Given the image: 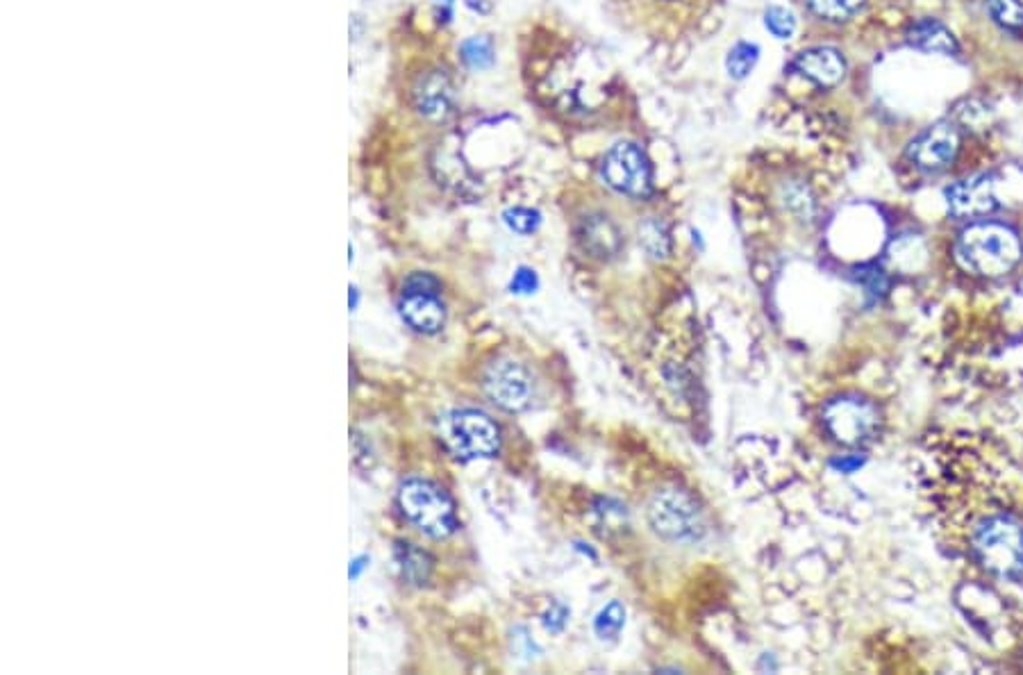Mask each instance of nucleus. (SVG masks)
I'll use <instances>...</instances> for the list:
<instances>
[{"mask_svg": "<svg viewBox=\"0 0 1023 675\" xmlns=\"http://www.w3.org/2000/svg\"><path fill=\"white\" fill-rule=\"evenodd\" d=\"M958 257L969 269L985 278H998L1019 264L1023 246L1017 232L1003 223L980 221L964 228L958 237Z\"/></svg>", "mask_w": 1023, "mask_h": 675, "instance_id": "1", "label": "nucleus"}, {"mask_svg": "<svg viewBox=\"0 0 1023 675\" xmlns=\"http://www.w3.org/2000/svg\"><path fill=\"white\" fill-rule=\"evenodd\" d=\"M398 507L414 528L432 539H446L457 530L453 498L432 480L407 478L398 487Z\"/></svg>", "mask_w": 1023, "mask_h": 675, "instance_id": "2", "label": "nucleus"}, {"mask_svg": "<svg viewBox=\"0 0 1023 675\" xmlns=\"http://www.w3.org/2000/svg\"><path fill=\"white\" fill-rule=\"evenodd\" d=\"M973 550L980 564L1001 578H1023V525L994 516L978 525Z\"/></svg>", "mask_w": 1023, "mask_h": 675, "instance_id": "3", "label": "nucleus"}, {"mask_svg": "<svg viewBox=\"0 0 1023 675\" xmlns=\"http://www.w3.org/2000/svg\"><path fill=\"white\" fill-rule=\"evenodd\" d=\"M442 439L460 460H487L501 448V430L480 410H455L442 423Z\"/></svg>", "mask_w": 1023, "mask_h": 675, "instance_id": "4", "label": "nucleus"}, {"mask_svg": "<svg viewBox=\"0 0 1023 675\" xmlns=\"http://www.w3.org/2000/svg\"><path fill=\"white\" fill-rule=\"evenodd\" d=\"M648 521L657 535L669 541H696L705 532L701 507L687 491L676 487L660 489L651 498Z\"/></svg>", "mask_w": 1023, "mask_h": 675, "instance_id": "5", "label": "nucleus"}, {"mask_svg": "<svg viewBox=\"0 0 1023 675\" xmlns=\"http://www.w3.org/2000/svg\"><path fill=\"white\" fill-rule=\"evenodd\" d=\"M823 423L835 441L844 446H864L880 430L878 407L858 396L835 398L823 407Z\"/></svg>", "mask_w": 1023, "mask_h": 675, "instance_id": "6", "label": "nucleus"}, {"mask_svg": "<svg viewBox=\"0 0 1023 675\" xmlns=\"http://www.w3.org/2000/svg\"><path fill=\"white\" fill-rule=\"evenodd\" d=\"M603 178L614 191L630 198H646L653 189L651 162L632 141H619L603 157Z\"/></svg>", "mask_w": 1023, "mask_h": 675, "instance_id": "7", "label": "nucleus"}, {"mask_svg": "<svg viewBox=\"0 0 1023 675\" xmlns=\"http://www.w3.org/2000/svg\"><path fill=\"white\" fill-rule=\"evenodd\" d=\"M482 387L494 405L505 412H523L532 400V378L519 362L494 360L482 375Z\"/></svg>", "mask_w": 1023, "mask_h": 675, "instance_id": "8", "label": "nucleus"}, {"mask_svg": "<svg viewBox=\"0 0 1023 675\" xmlns=\"http://www.w3.org/2000/svg\"><path fill=\"white\" fill-rule=\"evenodd\" d=\"M960 150V132L951 121H939L914 137L908 157L926 171H942L955 162Z\"/></svg>", "mask_w": 1023, "mask_h": 675, "instance_id": "9", "label": "nucleus"}, {"mask_svg": "<svg viewBox=\"0 0 1023 675\" xmlns=\"http://www.w3.org/2000/svg\"><path fill=\"white\" fill-rule=\"evenodd\" d=\"M414 110L428 121H444L453 112L455 87L451 75L442 69H432L419 75L412 87Z\"/></svg>", "mask_w": 1023, "mask_h": 675, "instance_id": "10", "label": "nucleus"}, {"mask_svg": "<svg viewBox=\"0 0 1023 675\" xmlns=\"http://www.w3.org/2000/svg\"><path fill=\"white\" fill-rule=\"evenodd\" d=\"M948 212L958 219H978V216L992 214L998 207L994 185L987 175H973L967 180H958L946 189Z\"/></svg>", "mask_w": 1023, "mask_h": 675, "instance_id": "11", "label": "nucleus"}, {"mask_svg": "<svg viewBox=\"0 0 1023 675\" xmlns=\"http://www.w3.org/2000/svg\"><path fill=\"white\" fill-rule=\"evenodd\" d=\"M398 312H401L403 321L421 335H437L446 321V310L439 300V291L403 289V296L398 300Z\"/></svg>", "mask_w": 1023, "mask_h": 675, "instance_id": "12", "label": "nucleus"}, {"mask_svg": "<svg viewBox=\"0 0 1023 675\" xmlns=\"http://www.w3.org/2000/svg\"><path fill=\"white\" fill-rule=\"evenodd\" d=\"M794 69L819 87H835L844 80L846 62L839 50L828 46L808 48L796 55Z\"/></svg>", "mask_w": 1023, "mask_h": 675, "instance_id": "13", "label": "nucleus"}, {"mask_svg": "<svg viewBox=\"0 0 1023 675\" xmlns=\"http://www.w3.org/2000/svg\"><path fill=\"white\" fill-rule=\"evenodd\" d=\"M908 41L919 50H926V53H939V55H955L960 50L958 39L953 37V32L946 28L944 23L935 19H921L912 25L908 30Z\"/></svg>", "mask_w": 1023, "mask_h": 675, "instance_id": "14", "label": "nucleus"}, {"mask_svg": "<svg viewBox=\"0 0 1023 675\" xmlns=\"http://www.w3.org/2000/svg\"><path fill=\"white\" fill-rule=\"evenodd\" d=\"M580 239L589 253L596 257H612V255H617V250L621 248V235H619L617 225H614L603 214H596V216H589V219H585V223H582V230H580Z\"/></svg>", "mask_w": 1023, "mask_h": 675, "instance_id": "15", "label": "nucleus"}, {"mask_svg": "<svg viewBox=\"0 0 1023 675\" xmlns=\"http://www.w3.org/2000/svg\"><path fill=\"white\" fill-rule=\"evenodd\" d=\"M396 562L398 569H401L403 578L410 582V585H426L432 571V560L426 550L417 548L414 544H396Z\"/></svg>", "mask_w": 1023, "mask_h": 675, "instance_id": "16", "label": "nucleus"}, {"mask_svg": "<svg viewBox=\"0 0 1023 675\" xmlns=\"http://www.w3.org/2000/svg\"><path fill=\"white\" fill-rule=\"evenodd\" d=\"M460 55H462V62L469 66V69L473 71H487L492 69L494 62H496V50H494V41L480 35V37H469L462 41L460 46Z\"/></svg>", "mask_w": 1023, "mask_h": 675, "instance_id": "17", "label": "nucleus"}, {"mask_svg": "<svg viewBox=\"0 0 1023 675\" xmlns=\"http://www.w3.org/2000/svg\"><path fill=\"white\" fill-rule=\"evenodd\" d=\"M760 60V46L751 44V41H737V44L728 50L726 55V71L730 78L744 80L751 75L755 64Z\"/></svg>", "mask_w": 1023, "mask_h": 675, "instance_id": "18", "label": "nucleus"}, {"mask_svg": "<svg viewBox=\"0 0 1023 675\" xmlns=\"http://www.w3.org/2000/svg\"><path fill=\"white\" fill-rule=\"evenodd\" d=\"M810 10L826 21H848L862 10L864 0H808Z\"/></svg>", "mask_w": 1023, "mask_h": 675, "instance_id": "19", "label": "nucleus"}, {"mask_svg": "<svg viewBox=\"0 0 1023 675\" xmlns=\"http://www.w3.org/2000/svg\"><path fill=\"white\" fill-rule=\"evenodd\" d=\"M623 623H626V610H623L619 600H612L594 619V632L601 639H617Z\"/></svg>", "mask_w": 1023, "mask_h": 675, "instance_id": "20", "label": "nucleus"}, {"mask_svg": "<svg viewBox=\"0 0 1023 675\" xmlns=\"http://www.w3.org/2000/svg\"><path fill=\"white\" fill-rule=\"evenodd\" d=\"M639 241H642V246L653 257H667L671 250L667 225H664L662 221H655V219L646 221L642 225V230H639Z\"/></svg>", "mask_w": 1023, "mask_h": 675, "instance_id": "21", "label": "nucleus"}, {"mask_svg": "<svg viewBox=\"0 0 1023 675\" xmlns=\"http://www.w3.org/2000/svg\"><path fill=\"white\" fill-rule=\"evenodd\" d=\"M987 10L992 19L1003 28H1023V5L1019 0H987Z\"/></svg>", "mask_w": 1023, "mask_h": 675, "instance_id": "22", "label": "nucleus"}, {"mask_svg": "<svg viewBox=\"0 0 1023 675\" xmlns=\"http://www.w3.org/2000/svg\"><path fill=\"white\" fill-rule=\"evenodd\" d=\"M764 28H767L776 39H792L796 32V16L787 7L773 5L764 12Z\"/></svg>", "mask_w": 1023, "mask_h": 675, "instance_id": "23", "label": "nucleus"}, {"mask_svg": "<svg viewBox=\"0 0 1023 675\" xmlns=\"http://www.w3.org/2000/svg\"><path fill=\"white\" fill-rule=\"evenodd\" d=\"M503 221L512 232L532 235V232L542 225V214L537 210H530V207H510V210L503 214Z\"/></svg>", "mask_w": 1023, "mask_h": 675, "instance_id": "24", "label": "nucleus"}, {"mask_svg": "<svg viewBox=\"0 0 1023 675\" xmlns=\"http://www.w3.org/2000/svg\"><path fill=\"white\" fill-rule=\"evenodd\" d=\"M537 287H539L537 273L532 269H526V266L517 269V273H514V278L510 282V289L514 291V294H532Z\"/></svg>", "mask_w": 1023, "mask_h": 675, "instance_id": "25", "label": "nucleus"}, {"mask_svg": "<svg viewBox=\"0 0 1023 675\" xmlns=\"http://www.w3.org/2000/svg\"><path fill=\"white\" fill-rule=\"evenodd\" d=\"M567 616H569V612L564 610L562 605H555L553 610L546 614L544 625H546V628L551 630V632H560V630L564 628V623H567Z\"/></svg>", "mask_w": 1023, "mask_h": 675, "instance_id": "26", "label": "nucleus"}, {"mask_svg": "<svg viewBox=\"0 0 1023 675\" xmlns=\"http://www.w3.org/2000/svg\"><path fill=\"white\" fill-rule=\"evenodd\" d=\"M369 566V557L367 555H360L355 557V560L351 562V569H348V575H351V580H357L362 575V571L367 569Z\"/></svg>", "mask_w": 1023, "mask_h": 675, "instance_id": "27", "label": "nucleus"}, {"mask_svg": "<svg viewBox=\"0 0 1023 675\" xmlns=\"http://www.w3.org/2000/svg\"><path fill=\"white\" fill-rule=\"evenodd\" d=\"M467 3V7H471L473 12H480V14H487L489 10H492V3L489 0H464Z\"/></svg>", "mask_w": 1023, "mask_h": 675, "instance_id": "28", "label": "nucleus"}, {"mask_svg": "<svg viewBox=\"0 0 1023 675\" xmlns=\"http://www.w3.org/2000/svg\"><path fill=\"white\" fill-rule=\"evenodd\" d=\"M453 3H455V0H435V5H437V7H442V10H439V16H444V21L451 19Z\"/></svg>", "mask_w": 1023, "mask_h": 675, "instance_id": "29", "label": "nucleus"}, {"mask_svg": "<svg viewBox=\"0 0 1023 675\" xmlns=\"http://www.w3.org/2000/svg\"><path fill=\"white\" fill-rule=\"evenodd\" d=\"M833 464L837 466V469H842V471H848V473H851L853 469H858V466L862 464V460H842V462L837 460V462H833Z\"/></svg>", "mask_w": 1023, "mask_h": 675, "instance_id": "30", "label": "nucleus"}, {"mask_svg": "<svg viewBox=\"0 0 1023 675\" xmlns=\"http://www.w3.org/2000/svg\"><path fill=\"white\" fill-rule=\"evenodd\" d=\"M357 303H360V291H357V287H351L348 289V307H351V312L357 310Z\"/></svg>", "mask_w": 1023, "mask_h": 675, "instance_id": "31", "label": "nucleus"}]
</instances>
